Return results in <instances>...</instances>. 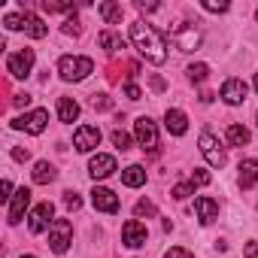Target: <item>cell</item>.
<instances>
[{"mask_svg": "<svg viewBox=\"0 0 258 258\" xmlns=\"http://www.w3.org/2000/svg\"><path fill=\"white\" fill-rule=\"evenodd\" d=\"M146 240H149V231L140 219H127L121 225V243L127 249H140V246H146Z\"/></svg>", "mask_w": 258, "mask_h": 258, "instance_id": "cell-10", "label": "cell"}, {"mask_svg": "<svg viewBox=\"0 0 258 258\" xmlns=\"http://www.w3.org/2000/svg\"><path fill=\"white\" fill-rule=\"evenodd\" d=\"M134 134H137V143L143 146V152H149V155L158 152V127L149 115H140L134 121Z\"/></svg>", "mask_w": 258, "mask_h": 258, "instance_id": "cell-7", "label": "cell"}, {"mask_svg": "<svg viewBox=\"0 0 258 258\" xmlns=\"http://www.w3.org/2000/svg\"><path fill=\"white\" fill-rule=\"evenodd\" d=\"M191 191H195V185H191V182H179V185H173V191H170V195H173L176 201H185Z\"/></svg>", "mask_w": 258, "mask_h": 258, "instance_id": "cell-31", "label": "cell"}, {"mask_svg": "<svg viewBox=\"0 0 258 258\" xmlns=\"http://www.w3.org/2000/svg\"><path fill=\"white\" fill-rule=\"evenodd\" d=\"M164 258H195L188 249H182V246H173V249H167L164 252Z\"/></svg>", "mask_w": 258, "mask_h": 258, "instance_id": "cell-36", "label": "cell"}, {"mask_svg": "<svg viewBox=\"0 0 258 258\" xmlns=\"http://www.w3.org/2000/svg\"><path fill=\"white\" fill-rule=\"evenodd\" d=\"M124 97L127 100H140L143 97V91L137 88V82H124Z\"/></svg>", "mask_w": 258, "mask_h": 258, "instance_id": "cell-34", "label": "cell"}, {"mask_svg": "<svg viewBox=\"0 0 258 258\" xmlns=\"http://www.w3.org/2000/svg\"><path fill=\"white\" fill-rule=\"evenodd\" d=\"M13 158H16V161H28V158H31V152H28L25 146H16V149H13Z\"/></svg>", "mask_w": 258, "mask_h": 258, "instance_id": "cell-39", "label": "cell"}, {"mask_svg": "<svg viewBox=\"0 0 258 258\" xmlns=\"http://www.w3.org/2000/svg\"><path fill=\"white\" fill-rule=\"evenodd\" d=\"M137 10H140V13H155V10H158V4H146V0H140Z\"/></svg>", "mask_w": 258, "mask_h": 258, "instance_id": "cell-42", "label": "cell"}, {"mask_svg": "<svg viewBox=\"0 0 258 258\" xmlns=\"http://www.w3.org/2000/svg\"><path fill=\"white\" fill-rule=\"evenodd\" d=\"M191 185H210V173L201 170V167H195L191 170Z\"/></svg>", "mask_w": 258, "mask_h": 258, "instance_id": "cell-33", "label": "cell"}, {"mask_svg": "<svg viewBox=\"0 0 258 258\" xmlns=\"http://www.w3.org/2000/svg\"><path fill=\"white\" fill-rule=\"evenodd\" d=\"M255 121H258V112H255Z\"/></svg>", "mask_w": 258, "mask_h": 258, "instance_id": "cell-48", "label": "cell"}, {"mask_svg": "<svg viewBox=\"0 0 258 258\" xmlns=\"http://www.w3.org/2000/svg\"><path fill=\"white\" fill-rule=\"evenodd\" d=\"M31 207V188H19L16 195H13V201H10V210H7V222L10 225H19L22 219H25V210Z\"/></svg>", "mask_w": 258, "mask_h": 258, "instance_id": "cell-14", "label": "cell"}, {"mask_svg": "<svg viewBox=\"0 0 258 258\" xmlns=\"http://www.w3.org/2000/svg\"><path fill=\"white\" fill-rule=\"evenodd\" d=\"M55 176H58V173H55V167H52L49 161H37L34 170H31V179H34L37 185H49Z\"/></svg>", "mask_w": 258, "mask_h": 258, "instance_id": "cell-23", "label": "cell"}, {"mask_svg": "<svg viewBox=\"0 0 258 258\" xmlns=\"http://www.w3.org/2000/svg\"><path fill=\"white\" fill-rule=\"evenodd\" d=\"M0 191H4V195H0L4 201H13V182H10V179H4V185H0Z\"/></svg>", "mask_w": 258, "mask_h": 258, "instance_id": "cell-40", "label": "cell"}, {"mask_svg": "<svg viewBox=\"0 0 258 258\" xmlns=\"http://www.w3.org/2000/svg\"><path fill=\"white\" fill-rule=\"evenodd\" d=\"M34 61H37L34 49L10 52V58H7V73H10L13 79H28V76H31V70H34Z\"/></svg>", "mask_w": 258, "mask_h": 258, "instance_id": "cell-6", "label": "cell"}, {"mask_svg": "<svg viewBox=\"0 0 258 258\" xmlns=\"http://www.w3.org/2000/svg\"><path fill=\"white\" fill-rule=\"evenodd\" d=\"M134 216H137V219H149V216H155V204H152V201H146V198H143V201H137Z\"/></svg>", "mask_w": 258, "mask_h": 258, "instance_id": "cell-27", "label": "cell"}, {"mask_svg": "<svg viewBox=\"0 0 258 258\" xmlns=\"http://www.w3.org/2000/svg\"><path fill=\"white\" fill-rule=\"evenodd\" d=\"M246 258H258V240H249L246 243Z\"/></svg>", "mask_w": 258, "mask_h": 258, "instance_id": "cell-41", "label": "cell"}, {"mask_svg": "<svg viewBox=\"0 0 258 258\" xmlns=\"http://www.w3.org/2000/svg\"><path fill=\"white\" fill-rule=\"evenodd\" d=\"M195 213H198V219H201V225H213L216 219H219V201H213V198H195Z\"/></svg>", "mask_w": 258, "mask_h": 258, "instance_id": "cell-17", "label": "cell"}, {"mask_svg": "<svg viewBox=\"0 0 258 258\" xmlns=\"http://www.w3.org/2000/svg\"><path fill=\"white\" fill-rule=\"evenodd\" d=\"M207 13H228V4H216V0H204L201 4Z\"/></svg>", "mask_w": 258, "mask_h": 258, "instance_id": "cell-37", "label": "cell"}, {"mask_svg": "<svg viewBox=\"0 0 258 258\" xmlns=\"http://www.w3.org/2000/svg\"><path fill=\"white\" fill-rule=\"evenodd\" d=\"M70 243H73V222L70 219H55V225L49 228V246H52V252L64 255L70 249Z\"/></svg>", "mask_w": 258, "mask_h": 258, "instance_id": "cell-8", "label": "cell"}, {"mask_svg": "<svg viewBox=\"0 0 258 258\" xmlns=\"http://www.w3.org/2000/svg\"><path fill=\"white\" fill-rule=\"evenodd\" d=\"M88 173L94 176V179H106V176H112L115 173V158L112 155H94L91 161H88Z\"/></svg>", "mask_w": 258, "mask_h": 258, "instance_id": "cell-16", "label": "cell"}, {"mask_svg": "<svg viewBox=\"0 0 258 258\" xmlns=\"http://www.w3.org/2000/svg\"><path fill=\"white\" fill-rule=\"evenodd\" d=\"M58 118L64 124H73L79 118V103L73 97H58Z\"/></svg>", "mask_w": 258, "mask_h": 258, "instance_id": "cell-21", "label": "cell"}, {"mask_svg": "<svg viewBox=\"0 0 258 258\" xmlns=\"http://www.w3.org/2000/svg\"><path fill=\"white\" fill-rule=\"evenodd\" d=\"M46 124H49V112H46V109H34V112H28V115L13 118V127H16V131H28V134H34V137L46 131Z\"/></svg>", "mask_w": 258, "mask_h": 258, "instance_id": "cell-9", "label": "cell"}, {"mask_svg": "<svg viewBox=\"0 0 258 258\" xmlns=\"http://www.w3.org/2000/svg\"><path fill=\"white\" fill-rule=\"evenodd\" d=\"M258 182V158H243L240 161V188L249 191Z\"/></svg>", "mask_w": 258, "mask_h": 258, "instance_id": "cell-19", "label": "cell"}, {"mask_svg": "<svg viewBox=\"0 0 258 258\" xmlns=\"http://www.w3.org/2000/svg\"><path fill=\"white\" fill-rule=\"evenodd\" d=\"M152 88H155V91H164V79H161V76H152Z\"/></svg>", "mask_w": 258, "mask_h": 258, "instance_id": "cell-43", "label": "cell"}, {"mask_svg": "<svg viewBox=\"0 0 258 258\" xmlns=\"http://www.w3.org/2000/svg\"><path fill=\"white\" fill-rule=\"evenodd\" d=\"M52 216H55V207H52L49 201L37 204V207H34V213H31V222H28L31 234H43L46 228H52V225H55V222H52Z\"/></svg>", "mask_w": 258, "mask_h": 258, "instance_id": "cell-13", "label": "cell"}, {"mask_svg": "<svg viewBox=\"0 0 258 258\" xmlns=\"http://www.w3.org/2000/svg\"><path fill=\"white\" fill-rule=\"evenodd\" d=\"M255 91H258V73H255Z\"/></svg>", "mask_w": 258, "mask_h": 258, "instance_id": "cell-45", "label": "cell"}, {"mask_svg": "<svg viewBox=\"0 0 258 258\" xmlns=\"http://www.w3.org/2000/svg\"><path fill=\"white\" fill-rule=\"evenodd\" d=\"M131 43H134V49L149 61V64H164L167 61V43H164V37L149 25V22H134L131 25Z\"/></svg>", "mask_w": 258, "mask_h": 258, "instance_id": "cell-1", "label": "cell"}, {"mask_svg": "<svg viewBox=\"0 0 258 258\" xmlns=\"http://www.w3.org/2000/svg\"><path fill=\"white\" fill-rule=\"evenodd\" d=\"M188 79L195 82V85H201V82H207V76H210V67L207 64H188Z\"/></svg>", "mask_w": 258, "mask_h": 258, "instance_id": "cell-26", "label": "cell"}, {"mask_svg": "<svg viewBox=\"0 0 258 258\" xmlns=\"http://www.w3.org/2000/svg\"><path fill=\"white\" fill-rule=\"evenodd\" d=\"M112 146H115L118 152H127V149H131V137H127L124 131H118V127H115V131H112Z\"/></svg>", "mask_w": 258, "mask_h": 258, "instance_id": "cell-28", "label": "cell"}, {"mask_svg": "<svg viewBox=\"0 0 258 258\" xmlns=\"http://www.w3.org/2000/svg\"><path fill=\"white\" fill-rule=\"evenodd\" d=\"M4 28L7 31H25L31 40H43L49 34V25H43V19L34 13H10V16H4Z\"/></svg>", "mask_w": 258, "mask_h": 258, "instance_id": "cell-2", "label": "cell"}, {"mask_svg": "<svg viewBox=\"0 0 258 258\" xmlns=\"http://www.w3.org/2000/svg\"><path fill=\"white\" fill-rule=\"evenodd\" d=\"M64 207L73 213V210H79V207H82V198H79L76 191H64Z\"/></svg>", "mask_w": 258, "mask_h": 258, "instance_id": "cell-32", "label": "cell"}, {"mask_svg": "<svg viewBox=\"0 0 258 258\" xmlns=\"http://www.w3.org/2000/svg\"><path fill=\"white\" fill-rule=\"evenodd\" d=\"M225 137H228V143L231 146H249V127H243V124H228V131H225Z\"/></svg>", "mask_w": 258, "mask_h": 258, "instance_id": "cell-25", "label": "cell"}, {"mask_svg": "<svg viewBox=\"0 0 258 258\" xmlns=\"http://www.w3.org/2000/svg\"><path fill=\"white\" fill-rule=\"evenodd\" d=\"M22 258H37V255H22Z\"/></svg>", "mask_w": 258, "mask_h": 258, "instance_id": "cell-46", "label": "cell"}, {"mask_svg": "<svg viewBox=\"0 0 258 258\" xmlns=\"http://www.w3.org/2000/svg\"><path fill=\"white\" fill-rule=\"evenodd\" d=\"M246 91H249V85L234 76V79H228V82L222 85V100H225L228 106H240V103L246 100Z\"/></svg>", "mask_w": 258, "mask_h": 258, "instance_id": "cell-15", "label": "cell"}, {"mask_svg": "<svg viewBox=\"0 0 258 258\" xmlns=\"http://www.w3.org/2000/svg\"><path fill=\"white\" fill-rule=\"evenodd\" d=\"M213 100V91H201V103H210Z\"/></svg>", "mask_w": 258, "mask_h": 258, "instance_id": "cell-44", "label": "cell"}, {"mask_svg": "<svg viewBox=\"0 0 258 258\" xmlns=\"http://www.w3.org/2000/svg\"><path fill=\"white\" fill-rule=\"evenodd\" d=\"M64 34H67V37H79V34H82V25H79L76 19H67V22H64Z\"/></svg>", "mask_w": 258, "mask_h": 258, "instance_id": "cell-35", "label": "cell"}, {"mask_svg": "<svg viewBox=\"0 0 258 258\" xmlns=\"http://www.w3.org/2000/svg\"><path fill=\"white\" fill-rule=\"evenodd\" d=\"M91 70H94V61L85 58V55H64L58 61V73H61L64 82H82Z\"/></svg>", "mask_w": 258, "mask_h": 258, "instance_id": "cell-3", "label": "cell"}, {"mask_svg": "<svg viewBox=\"0 0 258 258\" xmlns=\"http://www.w3.org/2000/svg\"><path fill=\"white\" fill-rule=\"evenodd\" d=\"M91 106H94L97 112H106V109H112V97H109V94H94V97H91Z\"/></svg>", "mask_w": 258, "mask_h": 258, "instance_id": "cell-29", "label": "cell"}, {"mask_svg": "<svg viewBox=\"0 0 258 258\" xmlns=\"http://www.w3.org/2000/svg\"><path fill=\"white\" fill-rule=\"evenodd\" d=\"M97 43H100V49H103L106 55H118V52L124 49V40H121L115 31H100V34H97Z\"/></svg>", "mask_w": 258, "mask_h": 258, "instance_id": "cell-20", "label": "cell"}, {"mask_svg": "<svg viewBox=\"0 0 258 258\" xmlns=\"http://www.w3.org/2000/svg\"><path fill=\"white\" fill-rule=\"evenodd\" d=\"M198 149H201V155L207 158V164L210 167H225V161H228V152H225V146L219 143V137L216 134H210V131H204L201 134V140H198Z\"/></svg>", "mask_w": 258, "mask_h": 258, "instance_id": "cell-4", "label": "cell"}, {"mask_svg": "<svg viewBox=\"0 0 258 258\" xmlns=\"http://www.w3.org/2000/svg\"><path fill=\"white\" fill-rule=\"evenodd\" d=\"M164 127H167L173 137H182V134L188 131V118H185V112H182V109H167V112H164Z\"/></svg>", "mask_w": 258, "mask_h": 258, "instance_id": "cell-18", "label": "cell"}, {"mask_svg": "<svg viewBox=\"0 0 258 258\" xmlns=\"http://www.w3.org/2000/svg\"><path fill=\"white\" fill-rule=\"evenodd\" d=\"M121 182H124L127 188H140V185H146V170H143L140 164L124 167V170H121Z\"/></svg>", "mask_w": 258, "mask_h": 258, "instance_id": "cell-22", "label": "cell"}, {"mask_svg": "<svg viewBox=\"0 0 258 258\" xmlns=\"http://www.w3.org/2000/svg\"><path fill=\"white\" fill-rule=\"evenodd\" d=\"M91 204H94L97 213H106V216H115V213H118V195L109 191V188L94 185V188H91Z\"/></svg>", "mask_w": 258, "mask_h": 258, "instance_id": "cell-12", "label": "cell"}, {"mask_svg": "<svg viewBox=\"0 0 258 258\" xmlns=\"http://www.w3.org/2000/svg\"><path fill=\"white\" fill-rule=\"evenodd\" d=\"M255 22H258V10H255Z\"/></svg>", "mask_w": 258, "mask_h": 258, "instance_id": "cell-47", "label": "cell"}, {"mask_svg": "<svg viewBox=\"0 0 258 258\" xmlns=\"http://www.w3.org/2000/svg\"><path fill=\"white\" fill-rule=\"evenodd\" d=\"M170 40L176 43L179 52H195V49L201 46V31H198L191 22H179V25L170 28Z\"/></svg>", "mask_w": 258, "mask_h": 258, "instance_id": "cell-5", "label": "cell"}, {"mask_svg": "<svg viewBox=\"0 0 258 258\" xmlns=\"http://www.w3.org/2000/svg\"><path fill=\"white\" fill-rule=\"evenodd\" d=\"M13 106H16V109L31 106V94H25V91H22V94H16V97H13Z\"/></svg>", "mask_w": 258, "mask_h": 258, "instance_id": "cell-38", "label": "cell"}, {"mask_svg": "<svg viewBox=\"0 0 258 258\" xmlns=\"http://www.w3.org/2000/svg\"><path fill=\"white\" fill-rule=\"evenodd\" d=\"M43 10L46 13H76L73 4H49V0H43Z\"/></svg>", "mask_w": 258, "mask_h": 258, "instance_id": "cell-30", "label": "cell"}, {"mask_svg": "<svg viewBox=\"0 0 258 258\" xmlns=\"http://www.w3.org/2000/svg\"><path fill=\"white\" fill-rule=\"evenodd\" d=\"M73 146H76L79 152L97 149V146H100V127H94V124H79L76 134H73Z\"/></svg>", "mask_w": 258, "mask_h": 258, "instance_id": "cell-11", "label": "cell"}, {"mask_svg": "<svg viewBox=\"0 0 258 258\" xmlns=\"http://www.w3.org/2000/svg\"><path fill=\"white\" fill-rule=\"evenodd\" d=\"M97 13H100V19H103L106 25H118V22H121V16H124V10H121L118 4H112V0L100 4V7H97Z\"/></svg>", "mask_w": 258, "mask_h": 258, "instance_id": "cell-24", "label": "cell"}]
</instances>
